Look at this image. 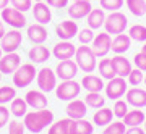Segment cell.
<instances>
[{
    "instance_id": "6da1fadb",
    "label": "cell",
    "mask_w": 146,
    "mask_h": 134,
    "mask_svg": "<svg viewBox=\"0 0 146 134\" xmlns=\"http://www.w3.org/2000/svg\"><path fill=\"white\" fill-rule=\"evenodd\" d=\"M23 123H25V126H26V129L29 133L39 134L54 123V112H50L49 108L28 112L23 116Z\"/></svg>"
},
{
    "instance_id": "7a4b0ae2",
    "label": "cell",
    "mask_w": 146,
    "mask_h": 134,
    "mask_svg": "<svg viewBox=\"0 0 146 134\" xmlns=\"http://www.w3.org/2000/svg\"><path fill=\"white\" fill-rule=\"evenodd\" d=\"M75 62L78 65V68L84 73H93L98 68V57L94 55L91 45H81L76 47L75 52Z\"/></svg>"
},
{
    "instance_id": "3957f363",
    "label": "cell",
    "mask_w": 146,
    "mask_h": 134,
    "mask_svg": "<svg viewBox=\"0 0 146 134\" xmlns=\"http://www.w3.org/2000/svg\"><path fill=\"white\" fill-rule=\"evenodd\" d=\"M37 74V70L34 66V63H23L20 65V68L16 70L13 74H11V81H13V86L15 87H28L31 86V83L34 81V78Z\"/></svg>"
},
{
    "instance_id": "277c9868",
    "label": "cell",
    "mask_w": 146,
    "mask_h": 134,
    "mask_svg": "<svg viewBox=\"0 0 146 134\" xmlns=\"http://www.w3.org/2000/svg\"><path fill=\"white\" fill-rule=\"evenodd\" d=\"M127 24H128V20L123 13L120 11H110L109 15H106V21H104V31L107 34H122L125 32Z\"/></svg>"
},
{
    "instance_id": "5b68a950",
    "label": "cell",
    "mask_w": 146,
    "mask_h": 134,
    "mask_svg": "<svg viewBox=\"0 0 146 134\" xmlns=\"http://www.w3.org/2000/svg\"><path fill=\"white\" fill-rule=\"evenodd\" d=\"M81 84L76 83L75 79H68V81H60V84H57L55 87V95L58 100H65L70 102L73 99H76L81 92Z\"/></svg>"
},
{
    "instance_id": "8992f818",
    "label": "cell",
    "mask_w": 146,
    "mask_h": 134,
    "mask_svg": "<svg viewBox=\"0 0 146 134\" xmlns=\"http://www.w3.org/2000/svg\"><path fill=\"white\" fill-rule=\"evenodd\" d=\"M57 79L58 78H57V74H55V71L49 66L41 68L36 74L37 87H39V91H42V92H52V91H55V87H57Z\"/></svg>"
},
{
    "instance_id": "52a82bcc",
    "label": "cell",
    "mask_w": 146,
    "mask_h": 134,
    "mask_svg": "<svg viewBox=\"0 0 146 134\" xmlns=\"http://www.w3.org/2000/svg\"><path fill=\"white\" fill-rule=\"evenodd\" d=\"M128 91V83H127L125 78L115 76L112 79L107 81V84L104 86V92L106 97L110 99V100H117V99H122Z\"/></svg>"
},
{
    "instance_id": "ba28073f",
    "label": "cell",
    "mask_w": 146,
    "mask_h": 134,
    "mask_svg": "<svg viewBox=\"0 0 146 134\" xmlns=\"http://www.w3.org/2000/svg\"><path fill=\"white\" fill-rule=\"evenodd\" d=\"M21 42H23V34L21 29H15L11 28L5 32V36L0 39V49L3 50V53H10V52H16L20 49Z\"/></svg>"
},
{
    "instance_id": "9c48e42d",
    "label": "cell",
    "mask_w": 146,
    "mask_h": 134,
    "mask_svg": "<svg viewBox=\"0 0 146 134\" xmlns=\"http://www.w3.org/2000/svg\"><path fill=\"white\" fill-rule=\"evenodd\" d=\"M0 20L3 21L5 24H8L10 28H15V29H21V28H25L28 24L25 13L13 8V7H5L2 10V18Z\"/></svg>"
},
{
    "instance_id": "30bf717a",
    "label": "cell",
    "mask_w": 146,
    "mask_h": 134,
    "mask_svg": "<svg viewBox=\"0 0 146 134\" xmlns=\"http://www.w3.org/2000/svg\"><path fill=\"white\" fill-rule=\"evenodd\" d=\"M110 45H112V37H110V34H107L106 31L96 34L93 42H91V49H93L94 55L98 58L107 57V53L110 52Z\"/></svg>"
},
{
    "instance_id": "8fae6325",
    "label": "cell",
    "mask_w": 146,
    "mask_h": 134,
    "mask_svg": "<svg viewBox=\"0 0 146 134\" xmlns=\"http://www.w3.org/2000/svg\"><path fill=\"white\" fill-rule=\"evenodd\" d=\"M78 65L75 60H62L58 62L57 68H55V74L60 81H68V79H75V76L78 74Z\"/></svg>"
},
{
    "instance_id": "7c38bea8",
    "label": "cell",
    "mask_w": 146,
    "mask_h": 134,
    "mask_svg": "<svg viewBox=\"0 0 146 134\" xmlns=\"http://www.w3.org/2000/svg\"><path fill=\"white\" fill-rule=\"evenodd\" d=\"M78 23L75 20H65L55 26V34L60 41H72L78 34Z\"/></svg>"
},
{
    "instance_id": "4fadbf2b",
    "label": "cell",
    "mask_w": 146,
    "mask_h": 134,
    "mask_svg": "<svg viewBox=\"0 0 146 134\" xmlns=\"http://www.w3.org/2000/svg\"><path fill=\"white\" fill-rule=\"evenodd\" d=\"M21 65V57L16 52L3 53L0 58V71L2 74H13Z\"/></svg>"
},
{
    "instance_id": "5bb4252c",
    "label": "cell",
    "mask_w": 146,
    "mask_h": 134,
    "mask_svg": "<svg viewBox=\"0 0 146 134\" xmlns=\"http://www.w3.org/2000/svg\"><path fill=\"white\" fill-rule=\"evenodd\" d=\"M91 10H93L91 2H81V0H73L72 5L67 7V13L72 20H83L89 15Z\"/></svg>"
},
{
    "instance_id": "9a60e30c",
    "label": "cell",
    "mask_w": 146,
    "mask_h": 134,
    "mask_svg": "<svg viewBox=\"0 0 146 134\" xmlns=\"http://www.w3.org/2000/svg\"><path fill=\"white\" fill-rule=\"evenodd\" d=\"M26 36L29 39V42H33L34 45L37 44H44L49 37V32H47L46 26L41 24V23H34V24H29L26 28Z\"/></svg>"
},
{
    "instance_id": "2e32d148",
    "label": "cell",
    "mask_w": 146,
    "mask_h": 134,
    "mask_svg": "<svg viewBox=\"0 0 146 134\" xmlns=\"http://www.w3.org/2000/svg\"><path fill=\"white\" fill-rule=\"evenodd\" d=\"M75 52H76V47L73 45L70 41H60L57 42L52 49V55L57 60H70V58L75 57Z\"/></svg>"
},
{
    "instance_id": "e0dca14e",
    "label": "cell",
    "mask_w": 146,
    "mask_h": 134,
    "mask_svg": "<svg viewBox=\"0 0 146 134\" xmlns=\"http://www.w3.org/2000/svg\"><path fill=\"white\" fill-rule=\"evenodd\" d=\"M25 100H26L28 107H31L33 110L47 108V103H49L46 92H42V91H28L25 95Z\"/></svg>"
},
{
    "instance_id": "ac0fdd59",
    "label": "cell",
    "mask_w": 146,
    "mask_h": 134,
    "mask_svg": "<svg viewBox=\"0 0 146 134\" xmlns=\"http://www.w3.org/2000/svg\"><path fill=\"white\" fill-rule=\"evenodd\" d=\"M33 10V16L37 23L41 24H49L50 20H52V11H50V7L47 5L46 2H34V5L31 7Z\"/></svg>"
},
{
    "instance_id": "d6986e66",
    "label": "cell",
    "mask_w": 146,
    "mask_h": 134,
    "mask_svg": "<svg viewBox=\"0 0 146 134\" xmlns=\"http://www.w3.org/2000/svg\"><path fill=\"white\" fill-rule=\"evenodd\" d=\"M127 103L133 108H145L146 107V91L140 87H131L125 94Z\"/></svg>"
},
{
    "instance_id": "ffe728a7",
    "label": "cell",
    "mask_w": 146,
    "mask_h": 134,
    "mask_svg": "<svg viewBox=\"0 0 146 134\" xmlns=\"http://www.w3.org/2000/svg\"><path fill=\"white\" fill-rule=\"evenodd\" d=\"M86 103H84L83 99H73V100H70L67 105V108H65V112H67V116L70 120H80V118H84L86 116Z\"/></svg>"
},
{
    "instance_id": "44dd1931",
    "label": "cell",
    "mask_w": 146,
    "mask_h": 134,
    "mask_svg": "<svg viewBox=\"0 0 146 134\" xmlns=\"http://www.w3.org/2000/svg\"><path fill=\"white\" fill-rule=\"evenodd\" d=\"M81 87L86 91V92H101L102 89H104V81H102V78L101 76H96L93 73H88V74H84L83 79H81Z\"/></svg>"
},
{
    "instance_id": "7402d4cb",
    "label": "cell",
    "mask_w": 146,
    "mask_h": 134,
    "mask_svg": "<svg viewBox=\"0 0 146 134\" xmlns=\"http://www.w3.org/2000/svg\"><path fill=\"white\" fill-rule=\"evenodd\" d=\"M50 55H52V52L49 50L44 44H37V45L31 47L29 52H28V57H29L31 63H34V65L47 62V60L50 58Z\"/></svg>"
},
{
    "instance_id": "603a6c76",
    "label": "cell",
    "mask_w": 146,
    "mask_h": 134,
    "mask_svg": "<svg viewBox=\"0 0 146 134\" xmlns=\"http://www.w3.org/2000/svg\"><path fill=\"white\" fill-rule=\"evenodd\" d=\"M112 65H114L115 74L120 78H127L130 74V71L133 70L130 60L127 57H123V55H119V53H115V57H112Z\"/></svg>"
},
{
    "instance_id": "cb8c5ba5",
    "label": "cell",
    "mask_w": 146,
    "mask_h": 134,
    "mask_svg": "<svg viewBox=\"0 0 146 134\" xmlns=\"http://www.w3.org/2000/svg\"><path fill=\"white\" fill-rule=\"evenodd\" d=\"M131 47V39L128 34H117V36L112 39V45H110V50L114 52V53H119V55H122V53H125L127 50H130Z\"/></svg>"
},
{
    "instance_id": "d4e9b609",
    "label": "cell",
    "mask_w": 146,
    "mask_h": 134,
    "mask_svg": "<svg viewBox=\"0 0 146 134\" xmlns=\"http://www.w3.org/2000/svg\"><path fill=\"white\" fill-rule=\"evenodd\" d=\"M104 21H106V13L102 8H93V10L89 11V15L86 16L88 28H91L93 31L104 28Z\"/></svg>"
},
{
    "instance_id": "484cf974",
    "label": "cell",
    "mask_w": 146,
    "mask_h": 134,
    "mask_svg": "<svg viewBox=\"0 0 146 134\" xmlns=\"http://www.w3.org/2000/svg\"><path fill=\"white\" fill-rule=\"evenodd\" d=\"M145 112L141 108H133V110H128L127 115L122 118V121L125 123L127 128H133V126H141L145 123Z\"/></svg>"
},
{
    "instance_id": "4316f807",
    "label": "cell",
    "mask_w": 146,
    "mask_h": 134,
    "mask_svg": "<svg viewBox=\"0 0 146 134\" xmlns=\"http://www.w3.org/2000/svg\"><path fill=\"white\" fill-rule=\"evenodd\" d=\"M112 118H114V112H112V108L101 107V108H98V112H94L93 123L96 124V126H102V128H106L109 123H112Z\"/></svg>"
},
{
    "instance_id": "83f0119b",
    "label": "cell",
    "mask_w": 146,
    "mask_h": 134,
    "mask_svg": "<svg viewBox=\"0 0 146 134\" xmlns=\"http://www.w3.org/2000/svg\"><path fill=\"white\" fill-rule=\"evenodd\" d=\"M93 123H89L86 118L72 120V123H70V134H93Z\"/></svg>"
},
{
    "instance_id": "f1b7e54d",
    "label": "cell",
    "mask_w": 146,
    "mask_h": 134,
    "mask_svg": "<svg viewBox=\"0 0 146 134\" xmlns=\"http://www.w3.org/2000/svg\"><path fill=\"white\" fill-rule=\"evenodd\" d=\"M98 70H99V76L102 79H112L115 78V70H114V65H112V58H107L104 57L102 60H99V65H98Z\"/></svg>"
},
{
    "instance_id": "f546056e",
    "label": "cell",
    "mask_w": 146,
    "mask_h": 134,
    "mask_svg": "<svg viewBox=\"0 0 146 134\" xmlns=\"http://www.w3.org/2000/svg\"><path fill=\"white\" fill-rule=\"evenodd\" d=\"M10 113L16 118H23L28 113V103L25 99L21 97H15L10 102Z\"/></svg>"
},
{
    "instance_id": "4dcf8cb0",
    "label": "cell",
    "mask_w": 146,
    "mask_h": 134,
    "mask_svg": "<svg viewBox=\"0 0 146 134\" xmlns=\"http://www.w3.org/2000/svg\"><path fill=\"white\" fill-rule=\"evenodd\" d=\"M106 95H102L101 92H88L86 94V97L83 99L84 103L88 105L89 108H94V110H98L101 108V107H104V103H106Z\"/></svg>"
},
{
    "instance_id": "1f68e13d",
    "label": "cell",
    "mask_w": 146,
    "mask_h": 134,
    "mask_svg": "<svg viewBox=\"0 0 146 134\" xmlns=\"http://www.w3.org/2000/svg\"><path fill=\"white\" fill-rule=\"evenodd\" d=\"M70 123H72L70 118H60L58 121H54L49 126L47 134H70Z\"/></svg>"
},
{
    "instance_id": "d6a6232c",
    "label": "cell",
    "mask_w": 146,
    "mask_h": 134,
    "mask_svg": "<svg viewBox=\"0 0 146 134\" xmlns=\"http://www.w3.org/2000/svg\"><path fill=\"white\" fill-rule=\"evenodd\" d=\"M125 3L131 15L138 16V18L146 15V0H125Z\"/></svg>"
},
{
    "instance_id": "836d02e7",
    "label": "cell",
    "mask_w": 146,
    "mask_h": 134,
    "mask_svg": "<svg viewBox=\"0 0 146 134\" xmlns=\"http://www.w3.org/2000/svg\"><path fill=\"white\" fill-rule=\"evenodd\" d=\"M128 36H130L131 41H136V42H146V26L143 24H133L130 26L128 29Z\"/></svg>"
},
{
    "instance_id": "e575fe53",
    "label": "cell",
    "mask_w": 146,
    "mask_h": 134,
    "mask_svg": "<svg viewBox=\"0 0 146 134\" xmlns=\"http://www.w3.org/2000/svg\"><path fill=\"white\" fill-rule=\"evenodd\" d=\"M16 97V87L13 86H0V105L11 102Z\"/></svg>"
},
{
    "instance_id": "d590c367",
    "label": "cell",
    "mask_w": 146,
    "mask_h": 134,
    "mask_svg": "<svg viewBox=\"0 0 146 134\" xmlns=\"http://www.w3.org/2000/svg\"><path fill=\"white\" fill-rule=\"evenodd\" d=\"M125 79H127V83H128V86L136 87V86H140V84L145 81V73L141 71V70H138V68H133L130 71V74H128Z\"/></svg>"
},
{
    "instance_id": "8d00e7d4",
    "label": "cell",
    "mask_w": 146,
    "mask_h": 134,
    "mask_svg": "<svg viewBox=\"0 0 146 134\" xmlns=\"http://www.w3.org/2000/svg\"><path fill=\"white\" fill-rule=\"evenodd\" d=\"M112 112H114V116L115 118L122 120L123 116L127 115V112H128V103H127V100H122V99H117L114 102V107H112Z\"/></svg>"
},
{
    "instance_id": "74e56055",
    "label": "cell",
    "mask_w": 146,
    "mask_h": 134,
    "mask_svg": "<svg viewBox=\"0 0 146 134\" xmlns=\"http://www.w3.org/2000/svg\"><path fill=\"white\" fill-rule=\"evenodd\" d=\"M125 131H127V126L123 121H112L104 128L102 134H125Z\"/></svg>"
},
{
    "instance_id": "f35d334b",
    "label": "cell",
    "mask_w": 146,
    "mask_h": 134,
    "mask_svg": "<svg viewBox=\"0 0 146 134\" xmlns=\"http://www.w3.org/2000/svg\"><path fill=\"white\" fill-rule=\"evenodd\" d=\"M125 0H99V5L104 11H119Z\"/></svg>"
},
{
    "instance_id": "ab89813d",
    "label": "cell",
    "mask_w": 146,
    "mask_h": 134,
    "mask_svg": "<svg viewBox=\"0 0 146 134\" xmlns=\"http://www.w3.org/2000/svg\"><path fill=\"white\" fill-rule=\"evenodd\" d=\"M94 31L91 29V28H84V29H80L78 34H76V37H78L80 44H83V45H89L91 42H93L94 39Z\"/></svg>"
},
{
    "instance_id": "60d3db41",
    "label": "cell",
    "mask_w": 146,
    "mask_h": 134,
    "mask_svg": "<svg viewBox=\"0 0 146 134\" xmlns=\"http://www.w3.org/2000/svg\"><path fill=\"white\" fill-rule=\"evenodd\" d=\"M25 123H21L18 120H11L8 121V134H25Z\"/></svg>"
},
{
    "instance_id": "b9f144b4",
    "label": "cell",
    "mask_w": 146,
    "mask_h": 134,
    "mask_svg": "<svg viewBox=\"0 0 146 134\" xmlns=\"http://www.w3.org/2000/svg\"><path fill=\"white\" fill-rule=\"evenodd\" d=\"M10 5L13 7V8H16V10H20V11H28V10H31V7H33V0H10Z\"/></svg>"
},
{
    "instance_id": "7bdbcfd3",
    "label": "cell",
    "mask_w": 146,
    "mask_h": 134,
    "mask_svg": "<svg viewBox=\"0 0 146 134\" xmlns=\"http://www.w3.org/2000/svg\"><path fill=\"white\" fill-rule=\"evenodd\" d=\"M133 65H135V68H138V70H141L143 73H146V53H143V52L135 53V57H133Z\"/></svg>"
},
{
    "instance_id": "ee69618b",
    "label": "cell",
    "mask_w": 146,
    "mask_h": 134,
    "mask_svg": "<svg viewBox=\"0 0 146 134\" xmlns=\"http://www.w3.org/2000/svg\"><path fill=\"white\" fill-rule=\"evenodd\" d=\"M10 110H8V107H5V105H0V129L3 128L5 124H8V121H10Z\"/></svg>"
},
{
    "instance_id": "f6af8a7d",
    "label": "cell",
    "mask_w": 146,
    "mask_h": 134,
    "mask_svg": "<svg viewBox=\"0 0 146 134\" xmlns=\"http://www.w3.org/2000/svg\"><path fill=\"white\" fill-rule=\"evenodd\" d=\"M46 3L52 8H67L68 0H46Z\"/></svg>"
},
{
    "instance_id": "bcb514c9",
    "label": "cell",
    "mask_w": 146,
    "mask_h": 134,
    "mask_svg": "<svg viewBox=\"0 0 146 134\" xmlns=\"http://www.w3.org/2000/svg\"><path fill=\"white\" fill-rule=\"evenodd\" d=\"M125 134H146V133H145V129L141 128V126H133V128L127 129Z\"/></svg>"
},
{
    "instance_id": "7dc6e473",
    "label": "cell",
    "mask_w": 146,
    "mask_h": 134,
    "mask_svg": "<svg viewBox=\"0 0 146 134\" xmlns=\"http://www.w3.org/2000/svg\"><path fill=\"white\" fill-rule=\"evenodd\" d=\"M5 32H7V29H5V23L0 20V39L5 36Z\"/></svg>"
},
{
    "instance_id": "c3c4849f",
    "label": "cell",
    "mask_w": 146,
    "mask_h": 134,
    "mask_svg": "<svg viewBox=\"0 0 146 134\" xmlns=\"http://www.w3.org/2000/svg\"><path fill=\"white\" fill-rule=\"evenodd\" d=\"M8 3H10V0H0V10H3L5 7H8Z\"/></svg>"
},
{
    "instance_id": "681fc988",
    "label": "cell",
    "mask_w": 146,
    "mask_h": 134,
    "mask_svg": "<svg viewBox=\"0 0 146 134\" xmlns=\"http://www.w3.org/2000/svg\"><path fill=\"white\" fill-rule=\"evenodd\" d=\"M141 52H143V53H146V42L143 44V47H141Z\"/></svg>"
},
{
    "instance_id": "f907efd6",
    "label": "cell",
    "mask_w": 146,
    "mask_h": 134,
    "mask_svg": "<svg viewBox=\"0 0 146 134\" xmlns=\"http://www.w3.org/2000/svg\"><path fill=\"white\" fill-rule=\"evenodd\" d=\"M143 126H145L143 129H145V133H146V118H145V123H143Z\"/></svg>"
},
{
    "instance_id": "816d5d0a",
    "label": "cell",
    "mask_w": 146,
    "mask_h": 134,
    "mask_svg": "<svg viewBox=\"0 0 146 134\" xmlns=\"http://www.w3.org/2000/svg\"><path fill=\"white\" fill-rule=\"evenodd\" d=\"M2 55H3V50H2V49H0V58H2Z\"/></svg>"
},
{
    "instance_id": "f5cc1de1",
    "label": "cell",
    "mask_w": 146,
    "mask_h": 134,
    "mask_svg": "<svg viewBox=\"0 0 146 134\" xmlns=\"http://www.w3.org/2000/svg\"><path fill=\"white\" fill-rule=\"evenodd\" d=\"M143 83H145V86H146V74H145V81H143Z\"/></svg>"
},
{
    "instance_id": "db71d44e",
    "label": "cell",
    "mask_w": 146,
    "mask_h": 134,
    "mask_svg": "<svg viewBox=\"0 0 146 134\" xmlns=\"http://www.w3.org/2000/svg\"><path fill=\"white\" fill-rule=\"evenodd\" d=\"M81 2H91V0H81Z\"/></svg>"
},
{
    "instance_id": "11a10c76",
    "label": "cell",
    "mask_w": 146,
    "mask_h": 134,
    "mask_svg": "<svg viewBox=\"0 0 146 134\" xmlns=\"http://www.w3.org/2000/svg\"><path fill=\"white\" fill-rule=\"evenodd\" d=\"M34 2H44V0H34Z\"/></svg>"
},
{
    "instance_id": "9f6ffc18",
    "label": "cell",
    "mask_w": 146,
    "mask_h": 134,
    "mask_svg": "<svg viewBox=\"0 0 146 134\" xmlns=\"http://www.w3.org/2000/svg\"><path fill=\"white\" fill-rule=\"evenodd\" d=\"M0 81H2V71H0Z\"/></svg>"
}]
</instances>
